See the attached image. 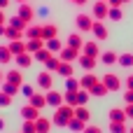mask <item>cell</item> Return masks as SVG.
<instances>
[{
  "instance_id": "obj_1",
  "label": "cell",
  "mask_w": 133,
  "mask_h": 133,
  "mask_svg": "<svg viewBox=\"0 0 133 133\" xmlns=\"http://www.w3.org/2000/svg\"><path fill=\"white\" fill-rule=\"evenodd\" d=\"M72 117H75V108L68 105V103H63V105L56 108V112H54V117H51V124H56V126H68V122H70Z\"/></svg>"
},
{
  "instance_id": "obj_2",
  "label": "cell",
  "mask_w": 133,
  "mask_h": 133,
  "mask_svg": "<svg viewBox=\"0 0 133 133\" xmlns=\"http://www.w3.org/2000/svg\"><path fill=\"white\" fill-rule=\"evenodd\" d=\"M108 12H110V5H108L105 0H96V2H94V7H91V14H94V19H96V21L108 19Z\"/></svg>"
},
{
  "instance_id": "obj_3",
  "label": "cell",
  "mask_w": 133,
  "mask_h": 133,
  "mask_svg": "<svg viewBox=\"0 0 133 133\" xmlns=\"http://www.w3.org/2000/svg\"><path fill=\"white\" fill-rule=\"evenodd\" d=\"M75 23H77V30H79V33H91V26H94V19H91L89 14H77Z\"/></svg>"
},
{
  "instance_id": "obj_4",
  "label": "cell",
  "mask_w": 133,
  "mask_h": 133,
  "mask_svg": "<svg viewBox=\"0 0 133 133\" xmlns=\"http://www.w3.org/2000/svg\"><path fill=\"white\" fill-rule=\"evenodd\" d=\"M103 82H105V87L110 89V94H115V91L122 89V79H119L115 72H105V75H103Z\"/></svg>"
},
{
  "instance_id": "obj_5",
  "label": "cell",
  "mask_w": 133,
  "mask_h": 133,
  "mask_svg": "<svg viewBox=\"0 0 133 133\" xmlns=\"http://www.w3.org/2000/svg\"><path fill=\"white\" fill-rule=\"evenodd\" d=\"M16 16H21L23 21H28V23H30V21L35 19V9H33V7H30L28 2H19V9H16Z\"/></svg>"
},
{
  "instance_id": "obj_6",
  "label": "cell",
  "mask_w": 133,
  "mask_h": 133,
  "mask_svg": "<svg viewBox=\"0 0 133 133\" xmlns=\"http://www.w3.org/2000/svg\"><path fill=\"white\" fill-rule=\"evenodd\" d=\"M96 61H98V58H94V56H87V54H79V58H77L79 68H82L84 72H94V70H96Z\"/></svg>"
},
{
  "instance_id": "obj_7",
  "label": "cell",
  "mask_w": 133,
  "mask_h": 133,
  "mask_svg": "<svg viewBox=\"0 0 133 133\" xmlns=\"http://www.w3.org/2000/svg\"><path fill=\"white\" fill-rule=\"evenodd\" d=\"M37 87H40L42 91H49V89L54 87V75H51L49 70L40 72V75H37Z\"/></svg>"
},
{
  "instance_id": "obj_8",
  "label": "cell",
  "mask_w": 133,
  "mask_h": 133,
  "mask_svg": "<svg viewBox=\"0 0 133 133\" xmlns=\"http://www.w3.org/2000/svg\"><path fill=\"white\" fill-rule=\"evenodd\" d=\"M82 54H87V56H94V58H98L103 51H101V47H98V40H91V42H84V47H82Z\"/></svg>"
},
{
  "instance_id": "obj_9",
  "label": "cell",
  "mask_w": 133,
  "mask_h": 133,
  "mask_svg": "<svg viewBox=\"0 0 133 133\" xmlns=\"http://www.w3.org/2000/svg\"><path fill=\"white\" fill-rule=\"evenodd\" d=\"M79 54H82V51H77V49H72V47H63V49L58 51V58H61V61L72 63V61H77V58H79Z\"/></svg>"
},
{
  "instance_id": "obj_10",
  "label": "cell",
  "mask_w": 133,
  "mask_h": 133,
  "mask_svg": "<svg viewBox=\"0 0 133 133\" xmlns=\"http://www.w3.org/2000/svg\"><path fill=\"white\" fill-rule=\"evenodd\" d=\"M44 96H47V105H49V108H54V110H56L58 105H63V94H58V91L49 89Z\"/></svg>"
},
{
  "instance_id": "obj_11",
  "label": "cell",
  "mask_w": 133,
  "mask_h": 133,
  "mask_svg": "<svg viewBox=\"0 0 133 133\" xmlns=\"http://www.w3.org/2000/svg\"><path fill=\"white\" fill-rule=\"evenodd\" d=\"M91 35H94L96 40H108V28H105V23H103V21H94Z\"/></svg>"
},
{
  "instance_id": "obj_12",
  "label": "cell",
  "mask_w": 133,
  "mask_h": 133,
  "mask_svg": "<svg viewBox=\"0 0 133 133\" xmlns=\"http://www.w3.org/2000/svg\"><path fill=\"white\" fill-rule=\"evenodd\" d=\"M14 61H16V65H19L21 70H26V68H30V65H33V61H35V58H33V54L23 51V54H16V56H14Z\"/></svg>"
},
{
  "instance_id": "obj_13",
  "label": "cell",
  "mask_w": 133,
  "mask_h": 133,
  "mask_svg": "<svg viewBox=\"0 0 133 133\" xmlns=\"http://www.w3.org/2000/svg\"><path fill=\"white\" fill-rule=\"evenodd\" d=\"M96 82H98V77H96L94 72H87V75H82V77H79V89H87V91H91Z\"/></svg>"
},
{
  "instance_id": "obj_14",
  "label": "cell",
  "mask_w": 133,
  "mask_h": 133,
  "mask_svg": "<svg viewBox=\"0 0 133 133\" xmlns=\"http://www.w3.org/2000/svg\"><path fill=\"white\" fill-rule=\"evenodd\" d=\"M108 119H110V122H119V124H126L129 117H126V112H124L122 108H112V110L108 112Z\"/></svg>"
},
{
  "instance_id": "obj_15",
  "label": "cell",
  "mask_w": 133,
  "mask_h": 133,
  "mask_svg": "<svg viewBox=\"0 0 133 133\" xmlns=\"http://www.w3.org/2000/svg\"><path fill=\"white\" fill-rule=\"evenodd\" d=\"M35 131L37 133H49L51 131V119H47V117L40 115V117L35 119Z\"/></svg>"
},
{
  "instance_id": "obj_16",
  "label": "cell",
  "mask_w": 133,
  "mask_h": 133,
  "mask_svg": "<svg viewBox=\"0 0 133 133\" xmlns=\"http://www.w3.org/2000/svg\"><path fill=\"white\" fill-rule=\"evenodd\" d=\"M37 117H40V110H37V108H33L30 103H28L26 108H21V119H30V122H35Z\"/></svg>"
},
{
  "instance_id": "obj_17",
  "label": "cell",
  "mask_w": 133,
  "mask_h": 133,
  "mask_svg": "<svg viewBox=\"0 0 133 133\" xmlns=\"http://www.w3.org/2000/svg\"><path fill=\"white\" fill-rule=\"evenodd\" d=\"M7 26H12V28H16V30L26 33V28H28L30 23H28V21H23L21 16H12V19H7Z\"/></svg>"
},
{
  "instance_id": "obj_18",
  "label": "cell",
  "mask_w": 133,
  "mask_h": 133,
  "mask_svg": "<svg viewBox=\"0 0 133 133\" xmlns=\"http://www.w3.org/2000/svg\"><path fill=\"white\" fill-rule=\"evenodd\" d=\"M51 37H58V28H56L54 23H44V26H42V40L47 42V40H51Z\"/></svg>"
},
{
  "instance_id": "obj_19",
  "label": "cell",
  "mask_w": 133,
  "mask_h": 133,
  "mask_svg": "<svg viewBox=\"0 0 133 133\" xmlns=\"http://www.w3.org/2000/svg\"><path fill=\"white\" fill-rule=\"evenodd\" d=\"M23 37L26 40H42V26H28L26 28V33H23Z\"/></svg>"
},
{
  "instance_id": "obj_20",
  "label": "cell",
  "mask_w": 133,
  "mask_h": 133,
  "mask_svg": "<svg viewBox=\"0 0 133 133\" xmlns=\"http://www.w3.org/2000/svg\"><path fill=\"white\" fill-rule=\"evenodd\" d=\"M68 47H72V49L82 51V47H84V40H82V35H79V33H72V35H68Z\"/></svg>"
},
{
  "instance_id": "obj_21",
  "label": "cell",
  "mask_w": 133,
  "mask_h": 133,
  "mask_svg": "<svg viewBox=\"0 0 133 133\" xmlns=\"http://www.w3.org/2000/svg\"><path fill=\"white\" fill-rule=\"evenodd\" d=\"M7 47H9V51H12L14 56L26 51V42H23V40H9V44H7Z\"/></svg>"
},
{
  "instance_id": "obj_22",
  "label": "cell",
  "mask_w": 133,
  "mask_h": 133,
  "mask_svg": "<svg viewBox=\"0 0 133 133\" xmlns=\"http://www.w3.org/2000/svg\"><path fill=\"white\" fill-rule=\"evenodd\" d=\"M5 79H7V82H12V84H16V87H21V84H23V75H21V70H9V72L5 75Z\"/></svg>"
},
{
  "instance_id": "obj_23",
  "label": "cell",
  "mask_w": 133,
  "mask_h": 133,
  "mask_svg": "<svg viewBox=\"0 0 133 133\" xmlns=\"http://www.w3.org/2000/svg\"><path fill=\"white\" fill-rule=\"evenodd\" d=\"M108 94H110V89L105 87L103 79H98V82L94 84V89H91V96H98V98H101V96H108Z\"/></svg>"
},
{
  "instance_id": "obj_24",
  "label": "cell",
  "mask_w": 133,
  "mask_h": 133,
  "mask_svg": "<svg viewBox=\"0 0 133 133\" xmlns=\"http://www.w3.org/2000/svg\"><path fill=\"white\" fill-rule=\"evenodd\" d=\"M42 42H44V40H40V37H37V40H28V42H26V51H28V54H37V51L44 47Z\"/></svg>"
},
{
  "instance_id": "obj_25",
  "label": "cell",
  "mask_w": 133,
  "mask_h": 133,
  "mask_svg": "<svg viewBox=\"0 0 133 133\" xmlns=\"http://www.w3.org/2000/svg\"><path fill=\"white\" fill-rule=\"evenodd\" d=\"M56 72H58L61 77H72V75H75V72H72V63H68V61H61Z\"/></svg>"
},
{
  "instance_id": "obj_26",
  "label": "cell",
  "mask_w": 133,
  "mask_h": 133,
  "mask_svg": "<svg viewBox=\"0 0 133 133\" xmlns=\"http://www.w3.org/2000/svg\"><path fill=\"white\" fill-rule=\"evenodd\" d=\"M30 105L37 108V110H42V108L47 105V96H44V94H33V96H30Z\"/></svg>"
},
{
  "instance_id": "obj_27",
  "label": "cell",
  "mask_w": 133,
  "mask_h": 133,
  "mask_svg": "<svg viewBox=\"0 0 133 133\" xmlns=\"http://www.w3.org/2000/svg\"><path fill=\"white\" fill-rule=\"evenodd\" d=\"M68 129L75 133H82L84 129H87V122H82V119H77V117H72L70 122H68Z\"/></svg>"
},
{
  "instance_id": "obj_28",
  "label": "cell",
  "mask_w": 133,
  "mask_h": 133,
  "mask_svg": "<svg viewBox=\"0 0 133 133\" xmlns=\"http://www.w3.org/2000/svg\"><path fill=\"white\" fill-rule=\"evenodd\" d=\"M58 63H61V58H58V54H54V56H49V58L44 61V68H47L49 72H56V70H58Z\"/></svg>"
},
{
  "instance_id": "obj_29",
  "label": "cell",
  "mask_w": 133,
  "mask_h": 133,
  "mask_svg": "<svg viewBox=\"0 0 133 133\" xmlns=\"http://www.w3.org/2000/svg\"><path fill=\"white\" fill-rule=\"evenodd\" d=\"M75 117L89 124V119H91V112L87 110V105H77V108H75Z\"/></svg>"
},
{
  "instance_id": "obj_30",
  "label": "cell",
  "mask_w": 133,
  "mask_h": 133,
  "mask_svg": "<svg viewBox=\"0 0 133 133\" xmlns=\"http://www.w3.org/2000/svg\"><path fill=\"white\" fill-rule=\"evenodd\" d=\"M117 58H119V54H115V51H103V54H101V61H103L105 65H115Z\"/></svg>"
},
{
  "instance_id": "obj_31",
  "label": "cell",
  "mask_w": 133,
  "mask_h": 133,
  "mask_svg": "<svg viewBox=\"0 0 133 133\" xmlns=\"http://www.w3.org/2000/svg\"><path fill=\"white\" fill-rule=\"evenodd\" d=\"M47 49H49L51 54H58V51L63 49V44H61L58 37H51V40H47Z\"/></svg>"
},
{
  "instance_id": "obj_32",
  "label": "cell",
  "mask_w": 133,
  "mask_h": 133,
  "mask_svg": "<svg viewBox=\"0 0 133 133\" xmlns=\"http://www.w3.org/2000/svg\"><path fill=\"white\" fill-rule=\"evenodd\" d=\"M0 87H2V91H5V94H9V96H16V94L21 91V87H16V84H12V82H7V79H5V82H2Z\"/></svg>"
},
{
  "instance_id": "obj_33",
  "label": "cell",
  "mask_w": 133,
  "mask_h": 133,
  "mask_svg": "<svg viewBox=\"0 0 133 133\" xmlns=\"http://www.w3.org/2000/svg\"><path fill=\"white\" fill-rule=\"evenodd\" d=\"M5 37H9V40H21L23 33L16 30V28H12V26H5Z\"/></svg>"
},
{
  "instance_id": "obj_34",
  "label": "cell",
  "mask_w": 133,
  "mask_h": 133,
  "mask_svg": "<svg viewBox=\"0 0 133 133\" xmlns=\"http://www.w3.org/2000/svg\"><path fill=\"white\" fill-rule=\"evenodd\" d=\"M12 58H14V54L9 51V47H2V44H0V63L5 65V63H9Z\"/></svg>"
},
{
  "instance_id": "obj_35",
  "label": "cell",
  "mask_w": 133,
  "mask_h": 133,
  "mask_svg": "<svg viewBox=\"0 0 133 133\" xmlns=\"http://www.w3.org/2000/svg\"><path fill=\"white\" fill-rule=\"evenodd\" d=\"M117 63H119L122 68H131V65H133V54H119Z\"/></svg>"
},
{
  "instance_id": "obj_36",
  "label": "cell",
  "mask_w": 133,
  "mask_h": 133,
  "mask_svg": "<svg viewBox=\"0 0 133 133\" xmlns=\"http://www.w3.org/2000/svg\"><path fill=\"white\" fill-rule=\"evenodd\" d=\"M65 91H79V79L77 77H65Z\"/></svg>"
},
{
  "instance_id": "obj_37",
  "label": "cell",
  "mask_w": 133,
  "mask_h": 133,
  "mask_svg": "<svg viewBox=\"0 0 133 133\" xmlns=\"http://www.w3.org/2000/svg\"><path fill=\"white\" fill-rule=\"evenodd\" d=\"M63 103L77 108V91H65V94H63Z\"/></svg>"
},
{
  "instance_id": "obj_38",
  "label": "cell",
  "mask_w": 133,
  "mask_h": 133,
  "mask_svg": "<svg viewBox=\"0 0 133 133\" xmlns=\"http://www.w3.org/2000/svg\"><path fill=\"white\" fill-rule=\"evenodd\" d=\"M49 56H54V54H51V51H49L47 47H42V49H40L37 54H33V58H35V61H42V63H44V61H47Z\"/></svg>"
},
{
  "instance_id": "obj_39",
  "label": "cell",
  "mask_w": 133,
  "mask_h": 133,
  "mask_svg": "<svg viewBox=\"0 0 133 133\" xmlns=\"http://www.w3.org/2000/svg\"><path fill=\"white\" fill-rule=\"evenodd\" d=\"M89 96H91V91L79 89V91H77V105H87V103H89Z\"/></svg>"
},
{
  "instance_id": "obj_40",
  "label": "cell",
  "mask_w": 133,
  "mask_h": 133,
  "mask_svg": "<svg viewBox=\"0 0 133 133\" xmlns=\"http://www.w3.org/2000/svg\"><path fill=\"white\" fill-rule=\"evenodd\" d=\"M110 133H129L126 124H119V122H110Z\"/></svg>"
},
{
  "instance_id": "obj_41",
  "label": "cell",
  "mask_w": 133,
  "mask_h": 133,
  "mask_svg": "<svg viewBox=\"0 0 133 133\" xmlns=\"http://www.w3.org/2000/svg\"><path fill=\"white\" fill-rule=\"evenodd\" d=\"M21 133H37V131H35V122L23 119V124H21Z\"/></svg>"
},
{
  "instance_id": "obj_42",
  "label": "cell",
  "mask_w": 133,
  "mask_h": 133,
  "mask_svg": "<svg viewBox=\"0 0 133 133\" xmlns=\"http://www.w3.org/2000/svg\"><path fill=\"white\" fill-rule=\"evenodd\" d=\"M108 19H112V21H122V7H110Z\"/></svg>"
},
{
  "instance_id": "obj_43",
  "label": "cell",
  "mask_w": 133,
  "mask_h": 133,
  "mask_svg": "<svg viewBox=\"0 0 133 133\" xmlns=\"http://www.w3.org/2000/svg\"><path fill=\"white\" fill-rule=\"evenodd\" d=\"M12 98H14V96H9V94H5V91L0 89V108H7V105H12Z\"/></svg>"
},
{
  "instance_id": "obj_44",
  "label": "cell",
  "mask_w": 133,
  "mask_h": 133,
  "mask_svg": "<svg viewBox=\"0 0 133 133\" xmlns=\"http://www.w3.org/2000/svg\"><path fill=\"white\" fill-rule=\"evenodd\" d=\"M21 94H23V96H26V98H30V96H33V94H35V89H33V87H30V84H21Z\"/></svg>"
},
{
  "instance_id": "obj_45",
  "label": "cell",
  "mask_w": 133,
  "mask_h": 133,
  "mask_svg": "<svg viewBox=\"0 0 133 133\" xmlns=\"http://www.w3.org/2000/svg\"><path fill=\"white\" fill-rule=\"evenodd\" d=\"M82 133H103V129H101V126L96 124V126H87V129H84Z\"/></svg>"
},
{
  "instance_id": "obj_46",
  "label": "cell",
  "mask_w": 133,
  "mask_h": 133,
  "mask_svg": "<svg viewBox=\"0 0 133 133\" xmlns=\"http://www.w3.org/2000/svg\"><path fill=\"white\" fill-rule=\"evenodd\" d=\"M124 112H126V117H129V119H133V103H126Z\"/></svg>"
},
{
  "instance_id": "obj_47",
  "label": "cell",
  "mask_w": 133,
  "mask_h": 133,
  "mask_svg": "<svg viewBox=\"0 0 133 133\" xmlns=\"http://www.w3.org/2000/svg\"><path fill=\"white\" fill-rule=\"evenodd\" d=\"M124 101H126V103H133V91H131V89H126V94H124Z\"/></svg>"
},
{
  "instance_id": "obj_48",
  "label": "cell",
  "mask_w": 133,
  "mask_h": 133,
  "mask_svg": "<svg viewBox=\"0 0 133 133\" xmlns=\"http://www.w3.org/2000/svg\"><path fill=\"white\" fill-rule=\"evenodd\" d=\"M108 5H110V7H122L124 2H122V0H108Z\"/></svg>"
},
{
  "instance_id": "obj_49",
  "label": "cell",
  "mask_w": 133,
  "mask_h": 133,
  "mask_svg": "<svg viewBox=\"0 0 133 133\" xmlns=\"http://www.w3.org/2000/svg\"><path fill=\"white\" fill-rule=\"evenodd\" d=\"M126 89H131V91H133V75L126 77Z\"/></svg>"
},
{
  "instance_id": "obj_50",
  "label": "cell",
  "mask_w": 133,
  "mask_h": 133,
  "mask_svg": "<svg viewBox=\"0 0 133 133\" xmlns=\"http://www.w3.org/2000/svg\"><path fill=\"white\" fill-rule=\"evenodd\" d=\"M5 21H7V16H5V12L0 9V26H5Z\"/></svg>"
},
{
  "instance_id": "obj_51",
  "label": "cell",
  "mask_w": 133,
  "mask_h": 133,
  "mask_svg": "<svg viewBox=\"0 0 133 133\" xmlns=\"http://www.w3.org/2000/svg\"><path fill=\"white\" fill-rule=\"evenodd\" d=\"M7 5H9V0H0V9H5Z\"/></svg>"
},
{
  "instance_id": "obj_52",
  "label": "cell",
  "mask_w": 133,
  "mask_h": 133,
  "mask_svg": "<svg viewBox=\"0 0 133 133\" xmlns=\"http://www.w3.org/2000/svg\"><path fill=\"white\" fill-rule=\"evenodd\" d=\"M89 0H75V5H87Z\"/></svg>"
},
{
  "instance_id": "obj_53",
  "label": "cell",
  "mask_w": 133,
  "mask_h": 133,
  "mask_svg": "<svg viewBox=\"0 0 133 133\" xmlns=\"http://www.w3.org/2000/svg\"><path fill=\"white\" fill-rule=\"evenodd\" d=\"M2 82H5V75H2V70H0V84H2Z\"/></svg>"
},
{
  "instance_id": "obj_54",
  "label": "cell",
  "mask_w": 133,
  "mask_h": 133,
  "mask_svg": "<svg viewBox=\"0 0 133 133\" xmlns=\"http://www.w3.org/2000/svg\"><path fill=\"white\" fill-rule=\"evenodd\" d=\"M0 35H5V26H0Z\"/></svg>"
},
{
  "instance_id": "obj_55",
  "label": "cell",
  "mask_w": 133,
  "mask_h": 133,
  "mask_svg": "<svg viewBox=\"0 0 133 133\" xmlns=\"http://www.w3.org/2000/svg\"><path fill=\"white\" fill-rule=\"evenodd\" d=\"M2 129H5V122H2V119H0V131H2Z\"/></svg>"
},
{
  "instance_id": "obj_56",
  "label": "cell",
  "mask_w": 133,
  "mask_h": 133,
  "mask_svg": "<svg viewBox=\"0 0 133 133\" xmlns=\"http://www.w3.org/2000/svg\"><path fill=\"white\" fill-rule=\"evenodd\" d=\"M129 133H133V126H131V129H129Z\"/></svg>"
},
{
  "instance_id": "obj_57",
  "label": "cell",
  "mask_w": 133,
  "mask_h": 133,
  "mask_svg": "<svg viewBox=\"0 0 133 133\" xmlns=\"http://www.w3.org/2000/svg\"><path fill=\"white\" fill-rule=\"evenodd\" d=\"M122 2H131V0H122Z\"/></svg>"
},
{
  "instance_id": "obj_58",
  "label": "cell",
  "mask_w": 133,
  "mask_h": 133,
  "mask_svg": "<svg viewBox=\"0 0 133 133\" xmlns=\"http://www.w3.org/2000/svg\"><path fill=\"white\" fill-rule=\"evenodd\" d=\"M19 2H26V0H19Z\"/></svg>"
},
{
  "instance_id": "obj_59",
  "label": "cell",
  "mask_w": 133,
  "mask_h": 133,
  "mask_svg": "<svg viewBox=\"0 0 133 133\" xmlns=\"http://www.w3.org/2000/svg\"><path fill=\"white\" fill-rule=\"evenodd\" d=\"M70 2H75V0H70Z\"/></svg>"
},
{
  "instance_id": "obj_60",
  "label": "cell",
  "mask_w": 133,
  "mask_h": 133,
  "mask_svg": "<svg viewBox=\"0 0 133 133\" xmlns=\"http://www.w3.org/2000/svg\"><path fill=\"white\" fill-rule=\"evenodd\" d=\"M105 2H108V0H105Z\"/></svg>"
}]
</instances>
